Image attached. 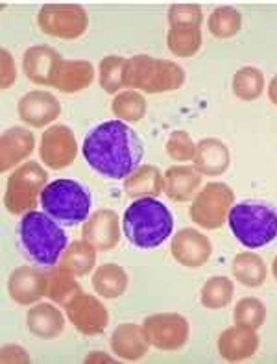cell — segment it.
I'll list each match as a JSON object with an SVG mask.
<instances>
[{
	"label": "cell",
	"mask_w": 277,
	"mask_h": 364,
	"mask_svg": "<svg viewBox=\"0 0 277 364\" xmlns=\"http://www.w3.org/2000/svg\"><path fill=\"white\" fill-rule=\"evenodd\" d=\"M82 154L97 174L109 180H126L143 161L144 144L124 120H104L85 134Z\"/></svg>",
	"instance_id": "cell-1"
},
{
	"label": "cell",
	"mask_w": 277,
	"mask_h": 364,
	"mask_svg": "<svg viewBox=\"0 0 277 364\" xmlns=\"http://www.w3.org/2000/svg\"><path fill=\"white\" fill-rule=\"evenodd\" d=\"M17 245L28 261L41 268H52L60 263L69 246V237L50 215L30 211L17 224Z\"/></svg>",
	"instance_id": "cell-2"
},
{
	"label": "cell",
	"mask_w": 277,
	"mask_h": 364,
	"mask_svg": "<svg viewBox=\"0 0 277 364\" xmlns=\"http://www.w3.org/2000/svg\"><path fill=\"white\" fill-rule=\"evenodd\" d=\"M122 230L135 248L152 250L172 235L174 217L170 209L157 198H137L126 208Z\"/></svg>",
	"instance_id": "cell-3"
},
{
	"label": "cell",
	"mask_w": 277,
	"mask_h": 364,
	"mask_svg": "<svg viewBox=\"0 0 277 364\" xmlns=\"http://www.w3.org/2000/svg\"><path fill=\"white\" fill-rule=\"evenodd\" d=\"M227 224L240 245L263 248L277 237V209L263 200H244L229 209Z\"/></svg>",
	"instance_id": "cell-4"
},
{
	"label": "cell",
	"mask_w": 277,
	"mask_h": 364,
	"mask_svg": "<svg viewBox=\"0 0 277 364\" xmlns=\"http://www.w3.org/2000/svg\"><path fill=\"white\" fill-rule=\"evenodd\" d=\"M91 205L92 198L87 187L69 178L46 183L41 193L43 211L65 226H78L87 220Z\"/></svg>",
	"instance_id": "cell-5"
},
{
	"label": "cell",
	"mask_w": 277,
	"mask_h": 364,
	"mask_svg": "<svg viewBox=\"0 0 277 364\" xmlns=\"http://www.w3.org/2000/svg\"><path fill=\"white\" fill-rule=\"evenodd\" d=\"M48 183V174L36 161H28L15 168L4 191V205L11 215H26L36 211L43 189Z\"/></svg>",
	"instance_id": "cell-6"
},
{
	"label": "cell",
	"mask_w": 277,
	"mask_h": 364,
	"mask_svg": "<svg viewBox=\"0 0 277 364\" xmlns=\"http://www.w3.org/2000/svg\"><path fill=\"white\" fill-rule=\"evenodd\" d=\"M185 73L180 65L166 60H153L150 55H135L129 60L128 87L144 92H165L181 87Z\"/></svg>",
	"instance_id": "cell-7"
},
{
	"label": "cell",
	"mask_w": 277,
	"mask_h": 364,
	"mask_svg": "<svg viewBox=\"0 0 277 364\" xmlns=\"http://www.w3.org/2000/svg\"><path fill=\"white\" fill-rule=\"evenodd\" d=\"M37 24L46 36L78 39L89 28V15L78 4H45L37 14Z\"/></svg>",
	"instance_id": "cell-8"
},
{
	"label": "cell",
	"mask_w": 277,
	"mask_h": 364,
	"mask_svg": "<svg viewBox=\"0 0 277 364\" xmlns=\"http://www.w3.org/2000/svg\"><path fill=\"white\" fill-rule=\"evenodd\" d=\"M235 194L226 183H207L194 198L190 217L205 230H217L226 222Z\"/></svg>",
	"instance_id": "cell-9"
},
{
	"label": "cell",
	"mask_w": 277,
	"mask_h": 364,
	"mask_svg": "<svg viewBox=\"0 0 277 364\" xmlns=\"http://www.w3.org/2000/svg\"><path fill=\"white\" fill-rule=\"evenodd\" d=\"M39 156L41 161L54 171H63L72 165L78 156V143L72 129L65 124L50 126L41 137Z\"/></svg>",
	"instance_id": "cell-10"
},
{
	"label": "cell",
	"mask_w": 277,
	"mask_h": 364,
	"mask_svg": "<svg viewBox=\"0 0 277 364\" xmlns=\"http://www.w3.org/2000/svg\"><path fill=\"white\" fill-rule=\"evenodd\" d=\"M144 335L159 350H180L189 338V322L181 314H153L143 323Z\"/></svg>",
	"instance_id": "cell-11"
},
{
	"label": "cell",
	"mask_w": 277,
	"mask_h": 364,
	"mask_svg": "<svg viewBox=\"0 0 277 364\" xmlns=\"http://www.w3.org/2000/svg\"><path fill=\"white\" fill-rule=\"evenodd\" d=\"M65 309H67L70 323L85 337L104 333L107 322H109V313H107L106 305L91 294L82 292Z\"/></svg>",
	"instance_id": "cell-12"
},
{
	"label": "cell",
	"mask_w": 277,
	"mask_h": 364,
	"mask_svg": "<svg viewBox=\"0 0 277 364\" xmlns=\"http://www.w3.org/2000/svg\"><path fill=\"white\" fill-rule=\"evenodd\" d=\"M17 109L21 120L33 128H43V126L50 124L61 115L60 100L46 91L26 92L18 100Z\"/></svg>",
	"instance_id": "cell-13"
},
{
	"label": "cell",
	"mask_w": 277,
	"mask_h": 364,
	"mask_svg": "<svg viewBox=\"0 0 277 364\" xmlns=\"http://www.w3.org/2000/svg\"><path fill=\"white\" fill-rule=\"evenodd\" d=\"M82 235L83 240H87L89 245L94 246L100 252L115 248L120 240L116 213L111 211V209H98L97 213H92L83 224Z\"/></svg>",
	"instance_id": "cell-14"
},
{
	"label": "cell",
	"mask_w": 277,
	"mask_h": 364,
	"mask_svg": "<svg viewBox=\"0 0 277 364\" xmlns=\"http://www.w3.org/2000/svg\"><path fill=\"white\" fill-rule=\"evenodd\" d=\"M61 58L58 52L48 45H36L28 48L23 55L24 74L37 85H52L54 87L55 73L60 69Z\"/></svg>",
	"instance_id": "cell-15"
},
{
	"label": "cell",
	"mask_w": 277,
	"mask_h": 364,
	"mask_svg": "<svg viewBox=\"0 0 277 364\" xmlns=\"http://www.w3.org/2000/svg\"><path fill=\"white\" fill-rule=\"evenodd\" d=\"M172 255L175 261L185 267L196 268L202 267L211 257V242L203 233L192 230V228H185L178 231L172 240Z\"/></svg>",
	"instance_id": "cell-16"
},
{
	"label": "cell",
	"mask_w": 277,
	"mask_h": 364,
	"mask_svg": "<svg viewBox=\"0 0 277 364\" xmlns=\"http://www.w3.org/2000/svg\"><path fill=\"white\" fill-rule=\"evenodd\" d=\"M8 289L18 305L36 304L45 296L46 270H41V267H18L9 276Z\"/></svg>",
	"instance_id": "cell-17"
},
{
	"label": "cell",
	"mask_w": 277,
	"mask_h": 364,
	"mask_svg": "<svg viewBox=\"0 0 277 364\" xmlns=\"http://www.w3.org/2000/svg\"><path fill=\"white\" fill-rule=\"evenodd\" d=\"M33 144H36V139L30 129L21 128V126L6 129L0 141V157H2L0 171L8 172L24 161L33 152Z\"/></svg>",
	"instance_id": "cell-18"
},
{
	"label": "cell",
	"mask_w": 277,
	"mask_h": 364,
	"mask_svg": "<svg viewBox=\"0 0 277 364\" xmlns=\"http://www.w3.org/2000/svg\"><path fill=\"white\" fill-rule=\"evenodd\" d=\"M259 346V338L254 329L229 328L218 338V351L220 355L231 363H239L255 353Z\"/></svg>",
	"instance_id": "cell-19"
},
{
	"label": "cell",
	"mask_w": 277,
	"mask_h": 364,
	"mask_svg": "<svg viewBox=\"0 0 277 364\" xmlns=\"http://www.w3.org/2000/svg\"><path fill=\"white\" fill-rule=\"evenodd\" d=\"M148 338L144 329L138 328L137 323H122L111 335V348L115 355L124 360H138L146 355Z\"/></svg>",
	"instance_id": "cell-20"
},
{
	"label": "cell",
	"mask_w": 277,
	"mask_h": 364,
	"mask_svg": "<svg viewBox=\"0 0 277 364\" xmlns=\"http://www.w3.org/2000/svg\"><path fill=\"white\" fill-rule=\"evenodd\" d=\"M94 78V69L91 61L63 60L55 73L54 87L61 92H78L87 89Z\"/></svg>",
	"instance_id": "cell-21"
},
{
	"label": "cell",
	"mask_w": 277,
	"mask_h": 364,
	"mask_svg": "<svg viewBox=\"0 0 277 364\" xmlns=\"http://www.w3.org/2000/svg\"><path fill=\"white\" fill-rule=\"evenodd\" d=\"M28 329L43 341H52L60 337L65 328V316L52 304H39L30 309L26 318Z\"/></svg>",
	"instance_id": "cell-22"
},
{
	"label": "cell",
	"mask_w": 277,
	"mask_h": 364,
	"mask_svg": "<svg viewBox=\"0 0 277 364\" xmlns=\"http://www.w3.org/2000/svg\"><path fill=\"white\" fill-rule=\"evenodd\" d=\"M229 166V152L226 144L218 139H203L196 146L194 154V168L202 174L218 176L224 174Z\"/></svg>",
	"instance_id": "cell-23"
},
{
	"label": "cell",
	"mask_w": 277,
	"mask_h": 364,
	"mask_svg": "<svg viewBox=\"0 0 277 364\" xmlns=\"http://www.w3.org/2000/svg\"><path fill=\"white\" fill-rule=\"evenodd\" d=\"M200 183V174L189 166H172L165 174V193L175 202H189Z\"/></svg>",
	"instance_id": "cell-24"
},
{
	"label": "cell",
	"mask_w": 277,
	"mask_h": 364,
	"mask_svg": "<svg viewBox=\"0 0 277 364\" xmlns=\"http://www.w3.org/2000/svg\"><path fill=\"white\" fill-rule=\"evenodd\" d=\"M97 263V248L87 240H74L63 252L60 259V268L72 276H85L94 268Z\"/></svg>",
	"instance_id": "cell-25"
},
{
	"label": "cell",
	"mask_w": 277,
	"mask_h": 364,
	"mask_svg": "<svg viewBox=\"0 0 277 364\" xmlns=\"http://www.w3.org/2000/svg\"><path fill=\"white\" fill-rule=\"evenodd\" d=\"M126 287H128V274L119 264H102L92 274V289L106 300H115L124 294Z\"/></svg>",
	"instance_id": "cell-26"
},
{
	"label": "cell",
	"mask_w": 277,
	"mask_h": 364,
	"mask_svg": "<svg viewBox=\"0 0 277 364\" xmlns=\"http://www.w3.org/2000/svg\"><path fill=\"white\" fill-rule=\"evenodd\" d=\"M165 189V180L161 178L159 171L152 165H144L126 178L124 191L134 198H148L157 196Z\"/></svg>",
	"instance_id": "cell-27"
},
{
	"label": "cell",
	"mask_w": 277,
	"mask_h": 364,
	"mask_svg": "<svg viewBox=\"0 0 277 364\" xmlns=\"http://www.w3.org/2000/svg\"><path fill=\"white\" fill-rule=\"evenodd\" d=\"M78 294H82V289H80L78 282L74 279L72 274L65 272L63 268L60 267L46 270V298H50L55 304L67 307Z\"/></svg>",
	"instance_id": "cell-28"
},
{
	"label": "cell",
	"mask_w": 277,
	"mask_h": 364,
	"mask_svg": "<svg viewBox=\"0 0 277 364\" xmlns=\"http://www.w3.org/2000/svg\"><path fill=\"white\" fill-rule=\"evenodd\" d=\"M129 60L120 55H107L100 61V85L109 95H115L119 89L128 87Z\"/></svg>",
	"instance_id": "cell-29"
},
{
	"label": "cell",
	"mask_w": 277,
	"mask_h": 364,
	"mask_svg": "<svg viewBox=\"0 0 277 364\" xmlns=\"http://www.w3.org/2000/svg\"><path fill=\"white\" fill-rule=\"evenodd\" d=\"M233 274L242 285L259 287L266 279V267L259 255L244 252V254L237 255V259L233 261Z\"/></svg>",
	"instance_id": "cell-30"
},
{
	"label": "cell",
	"mask_w": 277,
	"mask_h": 364,
	"mask_svg": "<svg viewBox=\"0 0 277 364\" xmlns=\"http://www.w3.org/2000/svg\"><path fill=\"white\" fill-rule=\"evenodd\" d=\"M111 111L126 122H137L146 115V100L138 92L124 91L111 102Z\"/></svg>",
	"instance_id": "cell-31"
},
{
	"label": "cell",
	"mask_w": 277,
	"mask_h": 364,
	"mask_svg": "<svg viewBox=\"0 0 277 364\" xmlns=\"http://www.w3.org/2000/svg\"><path fill=\"white\" fill-rule=\"evenodd\" d=\"M168 48L174 52L175 55L181 58H189L198 52L200 45H202V36H200V28L192 26H178L170 28L168 32Z\"/></svg>",
	"instance_id": "cell-32"
},
{
	"label": "cell",
	"mask_w": 277,
	"mask_h": 364,
	"mask_svg": "<svg viewBox=\"0 0 277 364\" xmlns=\"http://www.w3.org/2000/svg\"><path fill=\"white\" fill-rule=\"evenodd\" d=\"M264 87L263 73L254 67H244L235 74L233 78V91L242 100H255L261 97Z\"/></svg>",
	"instance_id": "cell-33"
},
{
	"label": "cell",
	"mask_w": 277,
	"mask_h": 364,
	"mask_svg": "<svg viewBox=\"0 0 277 364\" xmlns=\"http://www.w3.org/2000/svg\"><path fill=\"white\" fill-rule=\"evenodd\" d=\"M233 298V283L227 277H211L202 291V304L207 309H222Z\"/></svg>",
	"instance_id": "cell-34"
},
{
	"label": "cell",
	"mask_w": 277,
	"mask_h": 364,
	"mask_svg": "<svg viewBox=\"0 0 277 364\" xmlns=\"http://www.w3.org/2000/svg\"><path fill=\"white\" fill-rule=\"evenodd\" d=\"M240 14L233 8H218L209 17V30L212 36L227 39L240 30Z\"/></svg>",
	"instance_id": "cell-35"
},
{
	"label": "cell",
	"mask_w": 277,
	"mask_h": 364,
	"mask_svg": "<svg viewBox=\"0 0 277 364\" xmlns=\"http://www.w3.org/2000/svg\"><path fill=\"white\" fill-rule=\"evenodd\" d=\"M266 318V309L257 298H244L240 300L235 307V320L240 328L257 329L264 323Z\"/></svg>",
	"instance_id": "cell-36"
},
{
	"label": "cell",
	"mask_w": 277,
	"mask_h": 364,
	"mask_svg": "<svg viewBox=\"0 0 277 364\" xmlns=\"http://www.w3.org/2000/svg\"><path fill=\"white\" fill-rule=\"evenodd\" d=\"M168 21H170V28H200V23H202V9L196 4H174L168 9Z\"/></svg>",
	"instance_id": "cell-37"
},
{
	"label": "cell",
	"mask_w": 277,
	"mask_h": 364,
	"mask_svg": "<svg viewBox=\"0 0 277 364\" xmlns=\"http://www.w3.org/2000/svg\"><path fill=\"white\" fill-rule=\"evenodd\" d=\"M166 152L172 159L175 161H189L194 159V154H196V146H194L192 139L189 137V134L185 132H174L166 143Z\"/></svg>",
	"instance_id": "cell-38"
},
{
	"label": "cell",
	"mask_w": 277,
	"mask_h": 364,
	"mask_svg": "<svg viewBox=\"0 0 277 364\" xmlns=\"http://www.w3.org/2000/svg\"><path fill=\"white\" fill-rule=\"evenodd\" d=\"M17 73H15V61L6 48H2V89L13 85Z\"/></svg>",
	"instance_id": "cell-39"
},
{
	"label": "cell",
	"mask_w": 277,
	"mask_h": 364,
	"mask_svg": "<svg viewBox=\"0 0 277 364\" xmlns=\"http://www.w3.org/2000/svg\"><path fill=\"white\" fill-rule=\"evenodd\" d=\"M2 363H30V355L17 344H9L2 348Z\"/></svg>",
	"instance_id": "cell-40"
},
{
	"label": "cell",
	"mask_w": 277,
	"mask_h": 364,
	"mask_svg": "<svg viewBox=\"0 0 277 364\" xmlns=\"http://www.w3.org/2000/svg\"><path fill=\"white\" fill-rule=\"evenodd\" d=\"M268 97L272 100V104L277 106V76H273V80L270 82V87H268Z\"/></svg>",
	"instance_id": "cell-41"
},
{
	"label": "cell",
	"mask_w": 277,
	"mask_h": 364,
	"mask_svg": "<svg viewBox=\"0 0 277 364\" xmlns=\"http://www.w3.org/2000/svg\"><path fill=\"white\" fill-rule=\"evenodd\" d=\"M87 359H98L97 363H113V360H111V357L106 355V353H91Z\"/></svg>",
	"instance_id": "cell-42"
},
{
	"label": "cell",
	"mask_w": 277,
	"mask_h": 364,
	"mask_svg": "<svg viewBox=\"0 0 277 364\" xmlns=\"http://www.w3.org/2000/svg\"><path fill=\"white\" fill-rule=\"evenodd\" d=\"M272 272H273V276H276V279H277V257L273 259V264H272Z\"/></svg>",
	"instance_id": "cell-43"
}]
</instances>
